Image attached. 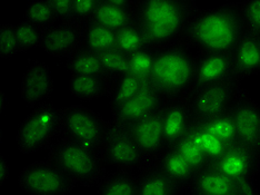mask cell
I'll return each instance as SVG.
<instances>
[{"label":"cell","instance_id":"obj_1","mask_svg":"<svg viewBox=\"0 0 260 195\" xmlns=\"http://www.w3.org/2000/svg\"><path fill=\"white\" fill-rule=\"evenodd\" d=\"M237 4L199 9L189 21L181 41L199 54H232L245 34Z\"/></svg>","mask_w":260,"mask_h":195},{"label":"cell","instance_id":"obj_2","mask_svg":"<svg viewBox=\"0 0 260 195\" xmlns=\"http://www.w3.org/2000/svg\"><path fill=\"white\" fill-rule=\"evenodd\" d=\"M199 9L185 0H137L135 22L152 48L180 43L192 16Z\"/></svg>","mask_w":260,"mask_h":195},{"label":"cell","instance_id":"obj_3","mask_svg":"<svg viewBox=\"0 0 260 195\" xmlns=\"http://www.w3.org/2000/svg\"><path fill=\"white\" fill-rule=\"evenodd\" d=\"M196 56L182 41L156 49L150 84L167 100L186 98L193 90Z\"/></svg>","mask_w":260,"mask_h":195},{"label":"cell","instance_id":"obj_4","mask_svg":"<svg viewBox=\"0 0 260 195\" xmlns=\"http://www.w3.org/2000/svg\"><path fill=\"white\" fill-rule=\"evenodd\" d=\"M47 151L48 161L60 169L77 185H98L107 174L102 153L72 138L61 136L52 142Z\"/></svg>","mask_w":260,"mask_h":195},{"label":"cell","instance_id":"obj_5","mask_svg":"<svg viewBox=\"0 0 260 195\" xmlns=\"http://www.w3.org/2000/svg\"><path fill=\"white\" fill-rule=\"evenodd\" d=\"M60 109L51 103L35 107L21 122L16 134V143L23 154L48 149L57 135L60 134Z\"/></svg>","mask_w":260,"mask_h":195},{"label":"cell","instance_id":"obj_6","mask_svg":"<svg viewBox=\"0 0 260 195\" xmlns=\"http://www.w3.org/2000/svg\"><path fill=\"white\" fill-rule=\"evenodd\" d=\"M100 153L106 164L115 166L119 171H138L153 166L140 146L136 142L133 133L128 127L110 122L108 133L106 135Z\"/></svg>","mask_w":260,"mask_h":195},{"label":"cell","instance_id":"obj_7","mask_svg":"<svg viewBox=\"0 0 260 195\" xmlns=\"http://www.w3.org/2000/svg\"><path fill=\"white\" fill-rule=\"evenodd\" d=\"M60 135L100 152L108 133L110 122L82 105L60 109Z\"/></svg>","mask_w":260,"mask_h":195},{"label":"cell","instance_id":"obj_8","mask_svg":"<svg viewBox=\"0 0 260 195\" xmlns=\"http://www.w3.org/2000/svg\"><path fill=\"white\" fill-rule=\"evenodd\" d=\"M18 185L28 195H68L77 184L47 159L23 168L18 175Z\"/></svg>","mask_w":260,"mask_h":195},{"label":"cell","instance_id":"obj_9","mask_svg":"<svg viewBox=\"0 0 260 195\" xmlns=\"http://www.w3.org/2000/svg\"><path fill=\"white\" fill-rule=\"evenodd\" d=\"M240 87V81L233 79L193 90L187 97L193 120H208L228 110Z\"/></svg>","mask_w":260,"mask_h":195},{"label":"cell","instance_id":"obj_10","mask_svg":"<svg viewBox=\"0 0 260 195\" xmlns=\"http://www.w3.org/2000/svg\"><path fill=\"white\" fill-rule=\"evenodd\" d=\"M238 143L260 153V106L240 87L230 107Z\"/></svg>","mask_w":260,"mask_h":195},{"label":"cell","instance_id":"obj_11","mask_svg":"<svg viewBox=\"0 0 260 195\" xmlns=\"http://www.w3.org/2000/svg\"><path fill=\"white\" fill-rule=\"evenodd\" d=\"M210 165L235 181L255 184L260 171V153L241 144H235L229 146L226 152Z\"/></svg>","mask_w":260,"mask_h":195},{"label":"cell","instance_id":"obj_12","mask_svg":"<svg viewBox=\"0 0 260 195\" xmlns=\"http://www.w3.org/2000/svg\"><path fill=\"white\" fill-rule=\"evenodd\" d=\"M255 184H245L224 175L211 165L198 171L185 192L192 195H252Z\"/></svg>","mask_w":260,"mask_h":195},{"label":"cell","instance_id":"obj_13","mask_svg":"<svg viewBox=\"0 0 260 195\" xmlns=\"http://www.w3.org/2000/svg\"><path fill=\"white\" fill-rule=\"evenodd\" d=\"M168 100L150 82L137 95L112 112V122L130 127L137 122L160 112Z\"/></svg>","mask_w":260,"mask_h":195},{"label":"cell","instance_id":"obj_14","mask_svg":"<svg viewBox=\"0 0 260 195\" xmlns=\"http://www.w3.org/2000/svg\"><path fill=\"white\" fill-rule=\"evenodd\" d=\"M233 79H237L235 76L233 52L232 54H199L196 56L193 90Z\"/></svg>","mask_w":260,"mask_h":195},{"label":"cell","instance_id":"obj_15","mask_svg":"<svg viewBox=\"0 0 260 195\" xmlns=\"http://www.w3.org/2000/svg\"><path fill=\"white\" fill-rule=\"evenodd\" d=\"M84 28L76 21L60 23L46 34L43 48L47 54L57 58H68L82 47Z\"/></svg>","mask_w":260,"mask_h":195},{"label":"cell","instance_id":"obj_16","mask_svg":"<svg viewBox=\"0 0 260 195\" xmlns=\"http://www.w3.org/2000/svg\"><path fill=\"white\" fill-rule=\"evenodd\" d=\"M54 92V79L48 65L34 62L21 79V97L30 107L44 104Z\"/></svg>","mask_w":260,"mask_h":195},{"label":"cell","instance_id":"obj_17","mask_svg":"<svg viewBox=\"0 0 260 195\" xmlns=\"http://www.w3.org/2000/svg\"><path fill=\"white\" fill-rule=\"evenodd\" d=\"M161 110L128 127L141 151L148 157L152 165L155 164L156 158L167 147L162 127Z\"/></svg>","mask_w":260,"mask_h":195},{"label":"cell","instance_id":"obj_18","mask_svg":"<svg viewBox=\"0 0 260 195\" xmlns=\"http://www.w3.org/2000/svg\"><path fill=\"white\" fill-rule=\"evenodd\" d=\"M161 120L166 146L173 147L186 136L193 120L187 97L168 100L161 110Z\"/></svg>","mask_w":260,"mask_h":195},{"label":"cell","instance_id":"obj_19","mask_svg":"<svg viewBox=\"0 0 260 195\" xmlns=\"http://www.w3.org/2000/svg\"><path fill=\"white\" fill-rule=\"evenodd\" d=\"M137 0H98L94 21L119 32L135 22V7Z\"/></svg>","mask_w":260,"mask_h":195},{"label":"cell","instance_id":"obj_20","mask_svg":"<svg viewBox=\"0 0 260 195\" xmlns=\"http://www.w3.org/2000/svg\"><path fill=\"white\" fill-rule=\"evenodd\" d=\"M235 76L239 81L260 75V37L245 33L233 51Z\"/></svg>","mask_w":260,"mask_h":195},{"label":"cell","instance_id":"obj_21","mask_svg":"<svg viewBox=\"0 0 260 195\" xmlns=\"http://www.w3.org/2000/svg\"><path fill=\"white\" fill-rule=\"evenodd\" d=\"M138 195H182L185 188L157 166H150L137 175Z\"/></svg>","mask_w":260,"mask_h":195},{"label":"cell","instance_id":"obj_22","mask_svg":"<svg viewBox=\"0 0 260 195\" xmlns=\"http://www.w3.org/2000/svg\"><path fill=\"white\" fill-rule=\"evenodd\" d=\"M153 165L184 188L189 186L197 173L174 147H166L156 158Z\"/></svg>","mask_w":260,"mask_h":195},{"label":"cell","instance_id":"obj_23","mask_svg":"<svg viewBox=\"0 0 260 195\" xmlns=\"http://www.w3.org/2000/svg\"><path fill=\"white\" fill-rule=\"evenodd\" d=\"M69 91L77 98L84 102H91L107 96L109 93V78L106 76L72 75Z\"/></svg>","mask_w":260,"mask_h":195},{"label":"cell","instance_id":"obj_24","mask_svg":"<svg viewBox=\"0 0 260 195\" xmlns=\"http://www.w3.org/2000/svg\"><path fill=\"white\" fill-rule=\"evenodd\" d=\"M97 186V195H138L137 175L127 171L107 172Z\"/></svg>","mask_w":260,"mask_h":195},{"label":"cell","instance_id":"obj_25","mask_svg":"<svg viewBox=\"0 0 260 195\" xmlns=\"http://www.w3.org/2000/svg\"><path fill=\"white\" fill-rule=\"evenodd\" d=\"M146 84H148V81L136 77L132 74H125L119 77L109 79L108 97L111 110L120 107L121 105L135 97Z\"/></svg>","mask_w":260,"mask_h":195},{"label":"cell","instance_id":"obj_26","mask_svg":"<svg viewBox=\"0 0 260 195\" xmlns=\"http://www.w3.org/2000/svg\"><path fill=\"white\" fill-rule=\"evenodd\" d=\"M187 135L202 150L210 164L219 158L229 147L197 120H192Z\"/></svg>","mask_w":260,"mask_h":195},{"label":"cell","instance_id":"obj_27","mask_svg":"<svg viewBox=\"0 0 260 195\" xmlns=\"http://www.w3.org/2000/svg\"><path fill=\"white\" fill-rule=\"evenodd\" d=\"M82 47L97 54L117 48V32L90 21L84 28V41Z\"/></svg>","mask_w":260,"mask_h":195},{"label":"cell","instance_id":"obj_28","mask_svg":"<svg viewBox=\"0 0 260 195\" xmlns=\"http://www.w3.org/2000/svg\"><path fill=\"white\" fill-rule=\"evenodd\" d=\"M66 66L72 75L106 76L99 54L81 47L66 58Z\"/></svg>","mask_w":260,"mask_h":195},{"label":"cell","instance_id":"obj_29","mask_svg":"<svg viewBox=\"0 0 260 195\" xmlns=\"http://www.w3.org/2000/svg\"><path fill=\"white\" fill-rule=\"evenodd\" d=\"M199 122L226 145L233 146L235 144H239L237 131H236V125L233 115L230 113V108L219 115Z\"/></svg>","mask_w":260,"mask_h":195},{"label":"cell","instance_id":"obj_30","mask_svg":"<svg viewBox=\"0 0 260 195\" xmlns=\"http://www.w3.org/2000/svg\"><path fill=\"white\" fill-rule=\"evenodd\" d=\"M25 20L47 34L55 27L58 19L49 0H32L27 5Z\"/></svg>","mask_w":260,"mask_h":195},{"label":"cell","instance_id":"obj_31","mask_svg":"<svg viewBox=\"0 0 260 195\" xmlns=\"http://www.w3.org/2000/svg\"><path fill=\"white\" fill-rule=\"evenodd\" d=\"M147 47L151 46L136 22L117 32V49L123 54L130 56Z\"/></svg>","mask_w":260,"mask_h":195},{"label":"cell","instance_id":"obj_32","mask_svg":"<svg viewBox=\"0 0 260 195\" xmlns=\"http://www.w3.org/2000/svg\"><path fill=\"white\" fill-rule=\"evenodd\" d=\"M156 49L152 47L141 49L129 56V74L149 82L155 63Z\"/></svg>","mask_w":260,"mask_h":195},{"label":"cell","instance_id":"obj_33","mask_svg":"<svg viewBox=\"0 0 260 195\" xmlns=\"http://www.w3.org/2000/svg\"><path fill=\"white\" fill-rule=\"evenodd\" d=\"M106 77L112 79L129 74V56L119 49H111L99 54Z\"/></svg>","mask_w":260,"mask_h":195},{"label":"cell","instance_id":"obj_34","mask_svg":"<svg viewBox=\"0 0 260 195\" xmlns=\"http://www.w3.org/2000/svg\"><path fill=\"white\" fill-rule=\"evenodd\" d=\"M174 149L191 165L196 172L209 166L210 162L194 142L186 135L173 146Z\"/></svg>","mask_w":260,"mask_h":195},{"label":"cell","instance_id":"obj_35","mask_svg":"<svg viewBox=\"0 0 260 195\" xmlns=\"http://www.w3.org/2000/svg\"><path fill=\"white\" fill-rule=\"evenodd\" d=\"M15 28L17 37H18L19 40L21 52L37 48V47H43L46 33L41 31V29L26 20L17 23Z\"/></svg>","mask_w":260,"mask_h":195},{"label":"cell","instance_id":"obj_36","mask_svg":"<svg viewBox=\"0 0 260 195\" xmlns=\"http://www.w3.org/2000/svg\"><path fill=\"white\" fill-rule=\"evenodd\" d=\"M245 32L260 37V0H248L238 3Z\"/></svg>","mask_w":260,"mask_h":195},{"label":"cell","instance_id":"obj_37","mask_svg":"<svg viewBox=\"0 0 260 195\" xmlns=\"http://www.w3.org/2000/svg\"><path fill=\"white\" fill-rule=\"evenodd\" d=\"M21 52L16 28L13 25L6 23L0 27V57L9 59Z\"/></svg>","mask_w":260,"mask_h":195},{"label":"cell","instance_id":"obj_38","mask_svg":"<svg viewBox=\"0 0 260 195\" xmlns=\"http://www.w3.org/2000/svg\"><path fill=\"white\" fill-rule=\"evenodd\" d=\"M98 0H73V21L81 25L90 22L97 9Z\"/></svg>","mask_w":260,"mask_h":195},{"label":"cell","instance_id":"obj_39","mask_svg":"<svg viewBox=\"0 0 260 195\" xmlns=\"http://www.w3.org/2000/svg\"><path fill=\"white\" fill-rule=\"evenodd\" d=\"M58 20L73 21V0H49Z\"/></svg>","mask_w":260,"mask_h":195},{"label":"cell","instance_id":"obj_40","mask_svg":"<svg viewBox=\"0 0 260 195\" xmlns=\"http://www.w3.org/2000/svg\"><path fill=\"white\" fill-rule=\"evenodd\" d=\"M10 176V166L9 163L3 154H0V185L7 182Z\"/></svg>","mask_w":260,"mask_h":195},{"label":"cell","instance_id":"obj_41","mask_svg":"<svg viewBox=\"0 0 260 195\" xmlns=\"http://www.w3.org/2000/svg\"><path fill=\"white\" fill-rule=\"evenodd\" d=\"M257 192H258V191H257ZM257 192H256V193H257ZM256 193H255V194H252V195H256ZM182 195H192V194H189V193H186V192L184 191V193H182Z\"/></svg>","mask_w":260,"mask_h":195},{"label":"cell","instance_id":"obj_42","mask_svg":"<svg viewBox=\"0 0 260 195\" xmlns=\"http://www.w3.org/2000/svg\"><path fill=\"white\" fill-rule=\"evenodd\" d=\"M256 195H260V192H259V191H258V192H257V193H256Z\"/></svg>","mask_w":260,"mask_h":195}]
</instances>
